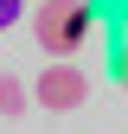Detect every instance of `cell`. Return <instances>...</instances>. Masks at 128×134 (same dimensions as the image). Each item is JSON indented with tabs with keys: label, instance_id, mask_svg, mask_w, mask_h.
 <instances>
[{
	"label": "cell",
	"instance_id": "5",
	"mask_svg": "<svg viewBox=\"0 0 128 134\" xmlns=\"http://www.w3.org/2000/svg\"><path fill=\"white\" fill-rule=\"evenodd\" d=\"M115 77H122V90H128V51H122V64H115Z\"/></svg>",
	"mask_w": 128,
	"mask_h": 134
},
{
	"label": "cell",
	"instance_id": "4",
	"mask_svg": "<svg viewBox=\"0 0 128 134\" xmlns=\"http://www.w3.org/2000/svg\"><path fill=\"white\" fill-rule=\"evenodd\" d=\"M19 13H26V0H0V32H13V26H19Z\"/></svg>",
	"mask_w": 128,
	"mask_h": 134
},
{
	"label": "cell",
	"instance_id": "1",
	"mask_svg": "<svg viewBox=\"0 0 128 134\" xmlns=\"http://www.w3.org/2000/svg\"><path fill=\"white\" fill-rule=\"evenodd\" d=\"M90 26H96L90 0H39V13H32V38L45 45V58H71L90 38Z\"/></svg>",
	"mask_w": 128,
	"mask_h": 134
},
{
	"label": "cell",
	"instance_id": "2",
	"mask_svg": "<svg viewBox=\"0 0 128 134\" xmlns=\"http://www.w3.org/2000/svg\"><path fill=\"white\" fill-rule=\"evenodd\" d=\"M32 102H39V109H51V115H71V109H83L90 102V77L83 70H77V64H45V77L39 83H32Z\"/></svg>",
	"mask_w": 128,
	"mask_h": 134
},
{
	"label": "cell",
	"instance_id": "3",
	"mask_svg": "<svg viewBox=\"0 0 128 134\" xmlns=\"http://www.w3.org/2000/svg\"><path fill=\"white\" fill-rule=\"evenodd\" d=\"M26 102H32V83H26V77H7V70H0V121L26 115Z\"/></svg>",
	"mask_w": 128,
	"mask_h": 134
}]
</instances>
